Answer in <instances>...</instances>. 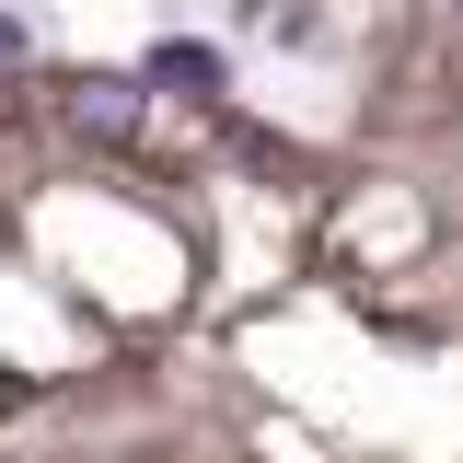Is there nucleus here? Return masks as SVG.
<instances>
[{
    "label": "nucleus",
    "mask_w": 463,
    "mask_h": 463,
    "mask_svg": "<svg viewBox=\"0 0 463 463\" xmlns=\"http://www.w3.org/2000/svg\"><path fill=\"white\" fill-rule=\"evenodd\" d=\"M70 128H81V139H128V128H139V81H81V93H70Z\"/></svg>",
    "instance_id": "nucleus-1"
},
{
    "label": "nucleus",
    "mask_w": 463,
    "mask_h": 463,
    "mask_svg": "<svg viewBox=\"0 0 463 463\" xmlns=\"http://www.w3.org/2000/svg\"><path fill=\"white\" fill-rule=\"evenodd\" d=\"M151 81H185V93H209V81H221V58H209V47H163V58H151Z\"/></svg>",
    "instance_id": "nucleus-2"
},
{
    "label": "nucleus",
    "mask_w": 463,
    "mask_h": 463,
    "mask_svg": "<svg viewBox=\"0 0 463 463\" xmlns=\"http://www.w3.org/2000/svg\"><path fill=\"white\" fill-rule=\"evenodd\" d=\"M12 58H24V24H12V12H0V70H12Z\"/></svg>",
    "instance_id": "nucleus-3"
},
{
    "label": "nucleus",
    "mask_w": 463,
    "mask_h": 463,
    "mask_svg": "<svg viewBox=\"0 0 463 463\" xmlns=\"http://www.w3.org/2000/svg\"><path fill=\"white\" fill-rule=\"evenodd\" d=\"M116 463H163V452H116Z\"/></svg>",
    "instance_id": "nucleus-4"
}]
</instances>
